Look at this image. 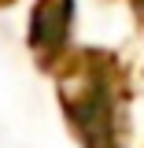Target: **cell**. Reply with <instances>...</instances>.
Wrapping results in <instances>:
<instances>
[{"instance_id": "3957f363", "label": "cell", "mask_w": 144, "mask_h": 148, "mask_svg": "<svg viewBox=\"0 0 144 148\" xmlns=\"http://www.w3.org/2000/svg\"><path fill=\"white\" fill-rule=\"evenodd\" d=\"M126 4H129V15L137 22V30H144V0H126Z\"/></svg>"}, {"instance_id": "277c9868", "label": "cell", "mask_w": 144, "mask_h": 148, "mask_svg": "<svg viewBox=\"0 0 144 148\" xmlns=\"http://www.w3.org/2000/svg\"><path fill=\"white\" fill-rule=\"evenodd\" d=\"M18 0H0V11H8V8H15Z\"/></svg>"}, {"instance_id": "6da1fadb", "label": "cell", "mask_w": 144, "mask_h": 148, "mask_svg": "<svg viewBox=\"0 0 144 148\" xmlns=\"http://www.w3.org/2000/svg\"><path fill=\"white\" fill-rule=\"evenodd\" d=\"M137 71L118 48H70L52 71L55 104L78 148H129Z\"/></svg>"}, {"instance_id": "7a4b0ae2", "label": "cell", "mask_w": 144, "mask_h": 148, "mask_svg": "<svg viewBox=\"0 0 144 148\" xmlns=\"http://www.w3.org/2000/svg\"><path fill=\"white\" fill-rule=\"evenodd\" d=\"M74 18L78 0H33L26 18V48L41 74H52L59 59L74 48Z\"/></svg>"}]
</instances>
